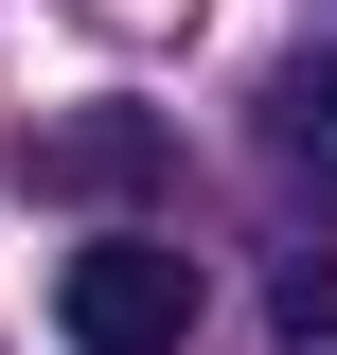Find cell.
Wrapping results in <instances>:
<instances>
[{"label": "cell", "instance_id": "7a4b0ae2", "mask_svg": "<svg viewBox=\"0 0 337 355\" xmlns=\"http://www.w3.org/2000/svg\"><path fill=\"white\" fill-rule=\"evenodd\" d=\"M160 178H178V125H160V107H53V125H18V196L125 214V196H160Z\"/></svg>", "mask_w": 337, "mask_h": 355}, {"label": "cell", "instance_id": "3957f363", "mask_svg": "<svg viewBox=\"0 0 337 355\" xmlns=\"http://www.w3.org/2000/svg\"><path fill=\"white\" fill-rule=\"evenodd\" d=\"M266 142H284V160H320V178H337V53H302V71L266 89Z\"/></svg>", "mask_w": 337, "mask_h": 355}, {"label": "cell", "instance_id": "6da1fadb", "mask_svg": "<svg viewBox=\"0 0 337 355\" xmlns=\"http://www.w3.org/2000/svg\"><path fill=\"white\" fill-rule=\"evenodd\" d=\"M53 338H71V355H178V338H196V249L89 231V249L53 266Z\"/></svg>", "mask_w": 337, "mask_h": 355}, {"label": "cell", "instance_id": "277c9868", "mask_svg": "<svg viewBox=\"0 0 337 355\" xmlns=\"http://www.w3.org/2000/svg\"><path fill=\"white\" fill-rule=\"evenodd\" d=\"M266 320H284V355H337V249H284V266H266Z\"/></svg>", "mask_w": 337, "mask_h": 355}]
</instances>
